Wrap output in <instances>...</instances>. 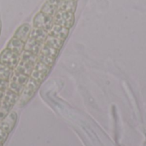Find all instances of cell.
<instances>
[{"label": "cell", "mask_w": 146, "mask_h": 146, "mask_svg": "<svg viewBox=\"0 0 146 146\" xmlns=\"http://www.w3.org/2000/svg\"><path fill=\"white\" fill-rule=\"evenodd\" d=\"M41 84L42 83L36 81L33 79L29 77L26 86H24V88L20 95V98L18 101L19 107H24L33 99V98L35 96V94L40 88Z\"/></svg>", "instance_id": "1"}, {"label": "cell", "mask_w": 146, "mask_h": 146, "mask_svg": "<svg viewBox=\"0 0 146 146\" xmlns=\"http://www.w3.org/2000/svg\"><path fill=\"white\" fill-rule=\"evenodd\" d=\"M37 56L27 51V50H23V52L21 55V60L17 65V67L15 68V70L24 74L27 76H30L35 62L37 61Z\"/></svg>", "instance_id": "2"}, {"label": "cell", "mask_w": 146, "mask_h": 146, "mask_svg": "<svg viewBox=\"0 0 146 146\" xmlns=\"http://www.w3.org/2000/svg\"><path fill=\"white\" fill-rule=\"evenodd\" d=\"M19 98L20 95L15 94L9 89L6 90L0 106V121L12 111L15 104L19 101Z\"/></svg>", "instance_id": "3"}, {"label": "cell", "mask_w": 146, "mask_h": 146, "mask_svg": "<svg viewBox=\"0 0 146 146\" xmlns=\"http://www.w3.org/2000/svg\"><path fill=\"white\" fill-rule=\"evenodd\" d=\"M75 21V13L71 11H66L57 9L54 15V24L64 27L68 29H71Z\"/></svg>", "instance_id": "4"}, {"label": "cell", "mask_w": 146, "mask_h": 146, "mask_svg": "<svg viewBox=\"0 0 146 146\" xmlns=\"http://www.w3.org/2000/svg\"><path fill=\"white\" fill-rule=\"evenodd\" d=\"M54 25V16L47 15L42 11H38L33 19V26L34 28H39L49 32Z\"/></svg>", "instance_id": "5"}, {"label": "cell", "mask_w": 146, "mask_h": 146, "mask_svg": "<svg viewBox=\"0 0 146 146\" xmlns=\"http://www.w3.org/2000/svg\"><path fill=\"white\" fill-rule=\"evenodd\" d=\"M20 60L21 55L6 47L0 52V63L10 68L11 69H15L17 67Z\"/></svg>", "instance_id": "6"}, {"label": "cell", "mask_w": 146, "mask_h": 146, "mask_svg": "<svg viewBox=\"0 0 146 146\" xmlns=\"http://www.w3.org/2000/svg\"><path fill=\"white\" fill-rule=\"evenodd\" d=\"M69 30L70 29H68V28H66L64 27L54 24L53 27H51V29L48 32V34L50 35V36L56 37V38H59V39L65 42V40L68 37Z\"/></svg>", "instance_id": "7"}, {"label": "cell", "mask_w": 146, "mask_h": 146, "mask_svg": "<svg viewBox=\"0 0 146 146\" xmlns=\"http://www.w3.org/2000/svg\"><path fill=\"white\" fill-rule=\"evenodd\" d=\"M30 32H31V26L28 23H23L17 27L13 36L19 38L20 40H21L23 43L26 44L29 38Z\"/></svg>", "instance_id": "8"}, {"label": "cell", "mask_w": 146, "mask_h": 146, "mask_svg": "<svg viewBox=\"0 0 146 146\" xmlns=\"http://www.w3.org/2000/svg\"><path fill=\"white\" fill-rule=\"evenodd\" d=\"M61 2L62 0H46L40 9V11L54 16L61 4Z\"/></svg>", "instance_id": "9"}, {"label": "cell", "mask_w": 146, "mask_h": 146, "mask_svg": "<svg viewBox=\"0 0 146 146\" xmlns=\"http://www.w3.org/2000/svg\"><path fill=\"white\" fill-rule=\"evenodd\" d=\"M43 44H44L39 42V41H37V40L31 38H28L27 43L25 44L24 50L38 56V55L39 54V52L41 50Z\"/></svg>", "instance_id": "10"}, {"label": "cell", "mask_w": 146, "mask_h": 146, "mask_svg": "<svg viewBox=\"0 0 146 146\" xmlns=\"http://www.w3.org/2000/svg\"><path fill=\"white\" fill-rule=\"evenodd\" d=\"M24 47H25V43H23L21 40H20L19 38L14 36L9 40V42L6 44V48L16 52L19 55H21V53L24 50Z\"/></svg>", "instance_id": "11"}, {"label": "cell", "mask_w": 146, "mask_h": 146, "mask_svg": "<svg viewBox=\"0 0 146 146\" xmlns=\"http://www.w3.org/2000/svg\"><path fill=\"white\" fill-rule=\"evenodd\" d=\"M59 53H60V50H58L56 49H54V48H52L50 46H48L47 44H44L38 55L44 56H47L49 58L56 60L57 56H59Z\"/></svg>", "instance_id": "12"}, {"label": "cell", "mask_w": 146, "mask_h": 146, "mask_svg": "<svg viewBox=\"0 0 146 146\" xmlns=\"http://www.w3.org/2000/svg\"><path fill=\"white\" fill-rule=\"evenodd\" d=\"M47 35H48V32L47 31L33 27V29H31L29 38H33V39H35L37 41H39V42L44 44V41H45V39L47 38Z\"/></svg>", "instance_id": "13"}, {"label": "cell", "mask_w": 146, "mask_h": 146, "mask_svg": "<svg viewBox=\"0 0 146 146\" xmlns=\"http://www.w3.org/2000/svg\"><path fill=\"white\" fill-rule=\"evenodd\" d=\"M28 79H29V76H27L24 74H21L14 69V72L12 74V76H11L9 81H13V82H15L22 86H25Z\"/></svg>", "instance_id": "14"}, {"label": "cell", "mask_w": 146, "mask_h": 146, "mask_svg": "<svg viewBox=\"0 0 146 146\" xmlns=\"http://www.w3.org/2000/svg\"><path fill=\"white\" fill-rule=\"evenodd\" d=\"M44 44H47L48 46H50L54 49H56L58 50H61V49L62 48L63 46V44H64V41L56 38V37H53V36H50V35H47V38L44 41Z\"/></svg>", "instance_id": "15"}, {"label": "cell", "mask_w": 146, "mask_h": 146, "mask_svg": "<svg viewBox=\"0 0 146 146\" xmlns=\"http://www.w3.org/2000/svg\"><path fill=\"white\" fill-rule=\"evenodd\" d=\"M13 72L14 69H11L10 68L0 63V79L9 81Z\"/></svg>", "instance_id": "16"}, {"label": "cell", "mask_w": 146, "mask_h": 146, "mask_svg": "<svg viewBox=\"0 0 146 146\" xmlns=\"http://www.w3.org/2000/svg\"><path fill=\"white\" fill-rule=\"evenodd\" d=\"M8 86H9V81L0 79V90L3 91H6L8 89Z\"/></svg>", "instance_id": "17"}, {"label": "cell", "mask_w": 146, "mask_h": 146, "mask_svg": "<svg viewBox=\"0 0 146 146\" xmlns=\"http://www.w3.org/2000/svg\"><path fill=\"white\" fill-rule=\"evenodd\" d=\"M5 92H6V91L0 90V98H2V99H3V96H4V93H5Z\"/></svg>", "instance_id": "18"}, {"label": "cell", "mask_w": 146, "mask_h": 146, "mask_svg": "<svg viewBox=\"0 0 146 146\" xmlns=\"http://www.w3.org/2000/svg\"><path fill=\"white\" fill-rule=\"evenodd\" d=\"M4 144H5L4 142H3V141H1V140H0V146H3Z\"/></svg>", "instance_id": "19"}, {"label": "cell", "mask_w": 146, "mask_h": 146, "mask_svg": "<svg viewBox=\"0 0 146 146\" xmlns=\"http://www.w3.org/2000/svg\"><path fill=\"white\" fill-rule=\"evenodd\" d=\"M1 30H2V22L0 21V34H1Z\"/></svg>", "instance_id": "20"}]
</instances>
